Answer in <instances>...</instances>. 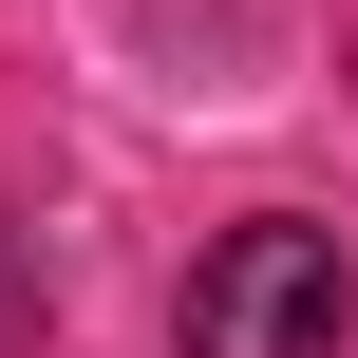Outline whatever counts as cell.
<instances>
[{"mask_svg": "<svg viewBox=\"0 0 358 358\" xmlns=\"http://www.w3.org/2000/svg\"><path fill=\"white\" fill-rule=\"evenodd\" d=\"M189 358H358V264H340V227H302V208L227 227V245L189 264Z\"/></svg>", "mask_w": 358, "mask_h": 358, "instance_id": "obj_1", "label": "cell"}]
</instances>
